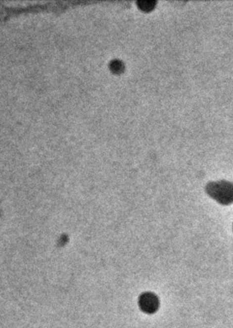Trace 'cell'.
<instances>
[{"instance_id": "3", "label": "cell", "mask_w": 233, "mask_h": 328, "mask_svg": "<svg viewBox=\"0 0 233 328\" xmlns=\"http://www.w3.org/2000/svg\"><path fill=\"white\" fill-rule=\"evenodd\" d=\"M142 5H143V9L150 10L155 5V2H152V1H143V2H142Z\"/></svg>"}, {"instance_id": "2", "label": "cell", "mask_w": 233, "mask_h": 328, "mask_svg": "<svg viewBox=\"0 0 233 328\" xmlns=\"http://www.w3.org/2000/svg\"><path fill=\"white\" fill-rule=\"evenodd\" d=\"M140 307L145 313H154L158 309L159 301L155 294L151 293H145L142 294L139 300Z\"/></svg>"}, {"instance_id": "1", "label": "cell", "mask_w": 233, "mask_h": 328, "mask_svg": "<svg viewBox=\"0 0 233 328\" xmlns=\"http://www.w3.org/2000/svg\"><path fill=\"white\" fill-rule=\"evenodd\" d=\"M207 193L221 204L233 202V183L229 181L211 182L206 187Z\"/></svg>"}]
</instances>
